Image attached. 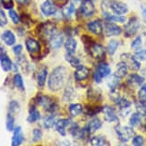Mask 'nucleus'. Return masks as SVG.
<instances>
[{
	"label": "nucleus",
	"mask_w": 146,
	"mask_h": 146,
	"mask_svg": "<svg viewBox=\"0 0 146 146\" xmlns=\"http://www.w3.org/2000/svg\"><path fill=\"white\" fill-rule=\"evenodd\" d=\"M66 71L64 66L56 67L48 77V88L52 92H56L64 86Z\"/></svg>",
	"instance_id": "1"
},
{
	"label": "nucleus",
	"mask_w": 146,
	"mask_h": 146,
	"mask_svg": "<svg viewBox=\"0 0 146 146\" xmlns=\"http://www.w3.org/2000/svg\"><path fill=\"white\" fill-rule=\"evenodd\" d=\"M110 66L106 64V63H101L100 64L96 70L94 72V74H93V78H94V81L97 82V84H100L101 82V81L103 80V78L107 77L108 75H110Z\"/></svg>",
	"instance_id": "2"
},
{
	"label": "nucleus",
	"mask_w": 146,
	"mask_h": 146,
	"mask_svg": "<svg viewBox=\"0 0 146 146\" xmlns=\"http://www.w3.org/2000/svg\"><path fill=\"white\" fill-rule=\"evenodd\" d=\"M116 133L119 138V140L123 143L128 142L135 135L134 130L131 127H129V126H121V125L116 126Z\"/></svg>",
	"instance_id": "3"
},
{
	"label": "nucleus",
	"mask_w": 146,
	"mask_h": 146,
	"mask_svg": "<svg viewBox=\"0 0 146 146\" xmlns=\"http://www.w3.org/2000/svg\"><path fill=\"white\" fill-rule=\"evenodd\" d=\"M90 53L95 59L101 60L105 58L106 49L102 45H100V44L94 43V44H92L90 47Z\"/></svg>",
	"instance_id": "4"
},
{
	"label": "nucleus",
	"mask_w": 146,
	"mask_h": 146,
	"mask_svg": "<svg viewBox=\"0 0 146 146\" xmlns=\"http://www.w3.org/2000/svg\"><path fill=\"white\" fill-rule=\"evenodd\" d=\"M139 22L136 18H132L129 20V22L126 23L125 26V34L126 37H132L134 36L139 29Z\"/></svg>",
	"instance_id": "5"
},
{
	"label": "nucleus",
	"mask_w": 146,
	"mask_h": 146,
	"mask_svg": "<svg viewBox=\"0 0 146 146\" xmlns=\"http://www.w3.org/2000/svg\"><path fill=\"white\" fill-rule=\"evenodd\" d=\"M95 12V7L92 0H82L81 4V13L85 17H91Z\"/></svg>",
	"instance_id": "6"
},
{
	"label": "nucleus",
	"mask_w": 146,
	"mask_h": 146,
	"mask_svg": "<svg viewBox=\"0 0 146 146\" xmlns=\"http://www.w3.org/2000/svg\"><path fill=\"white\" fill-rule=\"evenodd\" d=\"M40 9L42 14L45 16H51L56 13V6L53 0H46L41 5Z\"/></svg>",
	"instance_id": "7"
},
{
	"label": "nucleus",
	"mask_w": 146,
	"mask_h": 146,
	"mask_svg": "<svg viewBox=\"0 0 146 146\" xmlns=\"http://www.w3.org/2000/svg\"><path fill=\"white\" fill-rule=\"evenodd\" d=\"M110 8L111 10L117 15H125L128 12V6L125 3L119 2V1H113L110 3Z\"/></svg>",
	"instance_id": "8"
},
{
	"label": "nucleus",
	"mask_w": 146,
	"mask_h": 146,
	"mask_svg": "<svg viewBox=\"0 0 146 146\" xmlns=\"http://www.w3.org/2000/svg\"><path fill=\"white\" fill-rule=\"evenodd\" d=\"M121 58L123 59V61L129 67H131L134 70H138L141 67V64L140 61H138L134 56H131L130 54H123V56H121Z\"/></svg>",
	"instance_id": "9"
},
{
	"label": "nucleus",
	"mask_w": 146,
	"mask_h": 146,
	"mask_svg": "<svg viewBox=\"0 0 146 146\" xmlns=\"http://www.w3.org/2000/svg\"><path fill=\"white\" fill-rule=\"evenodd\" d=\"M24 140V136L21 126H17L14 130V135L12 137V146H20Z\"/></svg>",
	"instance_id": "10"
},
{
	"label": "nucleus",
	"mask_w": 146,
	"mask_h": 146,
	"mask_svg": "<svg viewBox=\"0 0 146 146\" xmlns=\"http://www.w3.org/2000/svg\"><path fill=\"white\" fill-rule=\"evenodd\" d=\"M122 33V29L117 24L112 23H108L105 25V33L107 36H117Z\"/></svg>",
	"instance_id": "11"
},
{
	"label": "nucleus",
	"mask_w": 146,
	"mask_h": 146,
	"mask_svg": "<svg viewBox=\"0 0 146 146\" xmlns=\"http://www.w3.org/2000/svg\"><path fill=\"white\" fill-rule=\"evenodd\" d=\"M90 74V70L89 68L84 66H79L76 67V70L74 72V78L76 81H84L85 80Z\"/></svg>",
	"instance_id": "12"
},
{
	"label": "nucleus",
	"mask_w": 146,
	"mask_h": 146,
	"mask_svg": "<svg viewBox=\"0 0 146 146\" xmlns=\"http://www.w3.org/2000/svg\"><path fill=\"white\" fill-rule=\"evenodd\" d=\"M87 28L91 33H92L93 34H96V35L101 34L103 31L102 23H101V22L100 20H95V21L90 22L87 25Z\"/></svg>",
	"instance_id": "13"
},
{
	"label": "nucleus",
	"mask_w": 146,
	"mask_h": 146,
	"mask_svg": "<svg viewBox=\"0 0 146 146\" xmlns=\"http://www.w3.org/2000/svg\"><path fill=\"white\" fill-rule=\"evenodd\" d=\"M104 117L108 122H118V117L115 110L110 106H106L103 109Z\"/></svg>",
	"instance_id": "14"
},
{
	"label": "nucleus",
	"mask_w": 146,
	"mask_h": 146,
	"mask_svg": "<svg viewBox=\"0 0 146 146\" xmlns=\"http://www.w3.org/2000/svg\"><path fill=\"white\" fill-rule=\"evenodd\" d=\"M69 125H70V120L66 118H63V119H59L58 121H56V124L54 126L56 130L58 131L62 136H65L66 129Z\"/></svg>",
	"instance_id": "15"
},
{
	"label": "nucleus",
	"mask_w": 146,
	"mask_h": 146,
	"mask_svg": "<svg viewBox=\"0 0 146 146\" xmlns=\"http://www.w3.org/2000/svg\"><path fill=\"white\" fill-rule=\"evenodd\" d=\"M49 43H50L51 48H53L55 49H58L63 45V43H64V36H63L61 33H56L49 39Z\"/></svg>",
	"instance_id": "16"
},
{
	"label": "nucleus",
	"mask_w": 146,
	"mask_h": 146,
	"mask_svg": "<svg viewBox=\"0 0 146 146\" xmlns=\"http://www.w3.org/2000/svg\"><path fill=\"white\" fill-rule=\"evenodd\" d=\"M127 72H128V66L126 65L124 61H121L117 65L116 71L114 75H115L116 77H117L118 79H120V78L125 77V76L127 74Z\"/></svg>",
	"instance_id": "17"
},
{
	"label": "nucleus",
	"mask_w": 146,
	"mask_h": 146,
	"mask_svg": "<svg viewBox=\"0 0 146 146\" xmlns=\"http://www.w3.org/2000/svg\"><path fill=\"white\" fill-rule=\"evenodd\" d=\"M101 125H102V122L100 121V119L98 117H94L88 123V125L85 126V128L88 130L90 134H92V133L99 130L101 127Z\"/></svg>",
	"instance_id": "18"
},
{
	"label": "nucleus",
	"mask_w": 146,
	"mask_h": 146,
	"mask_svg": "<svg viewBox=\"0 0 146 146\" xmlns=\"http://www.w3.org/2000/svg\"><path fill=\"white\" fill-rule=\"evenodd\" d=\"M25 45H26V48L28 51L31 54H35L38 53L40 51V44L37 40H33V39H28L25 42Z\"/></svg>",
	"instance_id": "19"
},
{
	"label": "nucleus",
	"mask_w": 146,
	"mask_h": 146,
	"mask_svg": "<svg viewBox=\"0 0 146 146\" xmlns=\"http://www.w3.org/2000/svg\"><path fill=\"white\" fill-rule=\"evenodd\" d=\"M38 103L48 111H52L54 110V103L52 102V100L47 96L39 97V99H38Z\"/></svg>",
	"instance_id": "20"
},
{
	"label": "nucleus",
	"mask_w": 146,
	"mask_h": 146,
	"mask_svg": "<svg viewBox=\"0 0 146 146\" xmlns=\"http://www.w3.org/2000/svg\"><path fill=\"white\" fill-rule=\"evenodd\" d=\"M0 65H1L4 71L8 72L12 69L13 63L7 55L2 54V55H0Z\"/></svg>",
	"instance_id": "21"
},
{
	"label": "nucleus",
	"mask_w": 146,
	"mask_h": 146,
	"mask_svg": "<svg viewBox=\"0 0 146 146\" xmlns=\"http://www.w3.org/2000/svg\"><path fill=\"white\" fill-rule=\"evenodd\" d=\"M1 38L7 46H12L15 43V36L11 31H5Z\"/></svg>",
	"instance_id": "22"
},
{
	"label": "nucleus",
	"mask_w": 146,
	"mask_h": 146,
	"mask_svg": "<svg viewBox=\"0 0 146 146\" xmlns=\"http://www.w3.org/2000/svg\"><path fill=\"white\" fill-rule=\"evenodd\" d=\"M115 102L119 107V109H120V110H121V112L128 110L130 109V107H131V102H130L128 100H126L125 98L117 97L115 100Z\"/></svg>",
	"instance_id": "23"
},
{
	"label": "nucleus",
	"mask_w": 146,
	"mask_h": 146,
	"mask_svg": "<svg viewBox=\"0 0 146 146\" xmlns=\"http://www.w3.org/2000/svg\"><path fill=\"white\" fill-rule=\"evenodd\" d=\"M144 82V78L142 77L141 75L136 74H132L128 77V82L129 84L134 85V86H139L142 85Z\"/></svg>",
	"instance_id": "24"
},
{
	"label": "nucleus",
	"mask_w": 146,
	"mask_h": 146,
	"mask_svg": "<svg viewBox=\"0 0 146 146\" xmlns=\"http://www.w3.org/2000/svg\"><path fill=\"white\" fill-rule=\"evenodd\" d=\"M65 47L67 53L74 54L76 50V48H77V42L73 38H68L65 43Z\"/></svg>",
	"instance_id": "25"
},
{
	"label": "nucleus",
	"mask_w": 146,
	"mask_h": 146,
	"mask_svg": "<svg viewBox=\"0 0 146 146\" xmlns=\"http://www.w3.org/2000/svg\"><path fill=\"white\" fill-rule=\"evenodd\" d=\"M40 118V114L39 112V110H36L35 108H31V110H30V113H29V116H28V122L30 123H34L36 121H38Z\"/></svg>",
	"instance_id": "26"
},
{
	"label": "nucleus",
	"mask_w": 146,
	"mask_h": 146,
	"mask_svg": "<svg viewBox=\"0 0 146 146\" xmlns=\"http://www.w3.org/2000/svg\"><path fill=\"white\" fill-rule=\"evenodd\" d=\"M69 112L72 117H76L82 112V107L81 104H71L69 106Z\"/></svg>",
	"instance_id": "27"
},
{
	"label": "nucleus",
	"mask_w": 146,
	"mask_h": 146,
	"mask_svg": "<svg viewBox=\"0 0 146 146\" xmlns=\"http://www.w3.org/2000/svg\"><path fill=\"white\" fill-rule=\"evenodd\" d=\"M47 76H48V71H47V69H41V70L39 72V74H38V77H37L38 84H39V86L42 87L44 84H45Z\"/></svg>",
	"instance_id": "28"
},
{
	"label": "nucleus",
	"mask_w": 146,
	"mask_h": 146,
	"mask_svg": "<svg viewBox=\"0 0 146 146\" xmlns=\"http://www.w3.org/2000/svg\"><path fill=\"white\" fill-rule=\"evenodd\" d=\"M118 46H119V42L117 40H111L109 42V44H108V47H107V49H108V52H109V54L111 55V56L115 54Z\"/></svg>",
	"instance_id": "29"
},
{
	"label": "nucleus",
	"mask_w": 146,
	"mask_h": 146,
	"mask_svg": "<svg viewBox=\"0 0 146 146\" xmlns=\"http://www.w3.org/2000/svg\"><path fill=\"white\" fill-rule=\"evenodd\" d=\"M105 18L108 21L110 22H117V23H125V17L122 16V15H110V14H106L104 15Z\"/></svg>",
	"instance_id": "30"
},
{
	"label": "nucleus",
	"mask_w": 146,
	"mask_h": 146,
	"mask_svg": "<svg viewBox=\"0 0 146 146\" xmlns=\"http://www.w3.org/2000/svg\"><path fill=\"white\" fill-rule=\"evenodd\" d=\"M90 143L92 146H104L105 145V139L100 135L92 136L90 139Z\"/></svg>",
	"instance_id": "31"
},
{
	"label": "nucleus",
	"mask_w": 146,
	"mask_h": 146,
	"mask_svg": "<svg viewBox=\"0 0 146 146\" xmlns=\"http://www.w3.org/2000/svg\"><path fill=\"white\" fill-rule=\"evenodd\" d=\"M5 125H6V129H7L8 131H14L15 130V118H14V116H13V114L8 113L7 117H6Z\"/></svg>",
	"instance_id": "32"
},
{
	"label": "nucleus",
	"mask_w": 146,
	"mask_h": 146,
	"mask_svg": "<svg viewBox=\"0 0 146 146\" xmlns=\"http://www.w3.org/2000/svg\"><path fill=\"white\" fill-rule=\"evenodd\" d=\"M75 11V6H74V3L72 2L69 5H67L66 6H65L64 9H63V14L66 17H70Z\"/></svg>",
	"instance_id": "33"
},
{
	"label": "nucleus",
	"mask_w": 146,
	"mask_h": 146,
	"mask_svg": "<svg viewBox=\"0 0 146 146\" xmlns=\"http://www.w3.org/2000/svg\"><path fill=\"white\" fill-rule=\"evenodd\" d=\"M66 59L67 60L68 63H70V64L73 66H75V67H77L80 66V60L76 58L75 56H74L73 54L71 53H67L66 55Z\"/></svg>",
	"instance_id": "34"
},
{
	"label": "nucleus",
	"mask_w": 146,
	"mask_h": 146,
	"mask_svg": "<svg viewBox=\"0 0 146 146\" xmlns=\"http://www.w3.org/2000/svg\"><path fill=\"white\" fill-rule=\"evenodd\" d=\"M14 82H15V85L19 89V90H21L22 92L24 91L23 80V77L21 76V74H16L15 75V77H14Z\"/></svg>",
	"instance_id": "35"
},
{
	"label": "nucleus",
	"mask_w": 146,
	"mask_h": 146,
	"mask_svg": "<svg viewBox=\"0 0 146 146\" xmlns=\"http://www.w3.org/2000/svg\"><path fill=\"white\" fill-rule=\"evenodd\" d=\"M141 115L138 112L134 113L131 116L130 119H129V123L131 125V126H137L139 125V124L141 123Z\"/></svg>",
	"instance_id": "36"
},
{
	"label": "nucleus",
	"mask_w": 146,
	"mask_h": 146,
	"mask_svg": "<svg viewBox=\"0 0 146 146\" xmlns=\"http://www.w3.org/2000/svg\"><path fill=\"white\" fill-rule=\"evenodd\" d=\"M43 124L46 128H51L56 124V117L54 115H50V116L47 117L45 118V120H44Z\"/></svg>",
	"instance_id": "37"
},
{
	"label": "nucleus",
	"mask_w": 146,
	"mask_h": 146,
	"mask_svg": "<svg viewBox=\"0 0 146 146\" xmlns=\"http://www.w3.org/2000/svg\"><path fill=\"white\" fill-rule=\"evenodd\" d=\"M74 97V89L71 87V86H69L66 89V91H65V93H64V100H73Z\"/></svg>",
	"instance_id": "38"
},
{
	"label": "nucleus",
	"mask_w": 146,
	"mask_h": 146,
	"mask_svg": "<svg viewBox=\"0 0 146 146\" xmlns=\"http://www.w3.org/2000/svg\"><path fill=\"white\" fill-rule=\"evenodd\" d=\"M70 134L74 137H80L81 138V134H82V129L79 128V126L77 125H73L70 127Z\"/></svg>",
	"instance_id": "39"
},
{
	"label": "nucleus",
	"mask_w": 146,
	"mask_h": 146,
	"mask_svg": "<svg viewBox=\"0 0 146 146\" xmlns=\"http://www.w3.org/2000/svg\"><path fill=\"white\" fill-rule=\"evenodd\" d=\"M138 98L141 102L146 103V84H143L138 92Z\"/></svg>",
	"instance_id": "40"
},
{
	"label": "nucleus",
	"mask_w": 146,
	"mask_h": 146,
	"mask_svg": "<svg viewBox=\"0 0 146 146\" xmlns=\"http://www.w3.org/2000/svg\"><path fill=\"white\" fill-rule=\"evenodd\" d=\"M20 110V105L15 100H12L11 102L9 103V113L14 114L19 111Z\"/></svg>",
	"instance_id": "41"
},
{
	"label": "nucleus",
	"mask_w": 146,
	"mask_h": 146,
	"mask_svg": "<svg viewBox=\"0 0 146 146\" xmlns=\"http://www.w3.org/2000/svg\"><path fill=\"white\" fill-rule=\"evenodd\" d=\"M136 110L141 116H146V103L139 101L136 104Z\"/></svg>",
	"instance_id": "42"
},
{
	"label": "nucleus",
	"mask_w": 146,
	"mask_h": 146,
	"mask_svg": "<svg viewBox=\"0 0 146 146\" xmlns=\"http://www.w3.org/2000/svg\"><path fill=\"white\" fill-rule=\"evenodd\" d=\"M134 56L138 61H144V60H146V50L145 49L138 50V51L135 54Z\"/></svg>",
	"instance_id": "43"
},
{
	"label": "nucleus",
	"mask_w": 146,
	"mask_h": 146,
	"mask_svg": "<svg viewBox=\"0 0 146 146\" xmlns=\"http://www.w3.org/2000/svg\"><path fill=\"white\" fill-rule=\"evenodd\" d=\"M133 145L134 146H143L144 145V139L141 135H136L133 139Z\"/></svg>",
	"instance_id": "44"
},
{
	"label": "nucleus",
	"mask_w": 146,
	"mask_h": 146,
	"mask_svg": "<svg viewBox=\"0 0 146 146\" xmlns=\"http://www.w3.org/2000/svg\"><path fill=\"white\" fill-rule=\"evenodd\" d=\"M42 137V132L39 128H35L33 131V142H38L40 141Z\"/></svg>",
	"instance_id": "45"
},
{
	"label": "nucleus",
	"mask_w": 146,
	"mask_h": 146,
	"mask_svg": "<svg viewBox=\"0 0 146 146\" xmlns=\"http://www.w3.org/2000/svg\"><path fill=\"white\" fill-rule=\"evenodd\" d=\"M9 16L11 18V20L13 21V23L17 24L19 23V22H20V18H19V15H17V13L15 11V10H9Z\"/></svg>",
	"instance_id": "46"
},
{
	"label": "nucleus",
	"mask_w": 146,
	"mask_h": 146,
	"mask_svg": "<svg viewBox=\"0 0 146 146\" xmlns=\"http://www.w3.org/2000/svg\"><path fill=\"white\" fill-rule=\"evenodd\" d=\"M141 45H142V38L140 36H138V37L135 38V40L132 42L131 48L133 49H138L139 48L141 47Z\"/></svg>",
	"instance_id": "47"
},
{
	"label": "nucleus",
	"mask_w": 146,
	"mask_h": 146,
	"mask_svg": "<svg viewBox=\"0 0 146 146\" xmlns=\"http://www.w3.org/2000/svg\"><path fill=\"white\" fill-rule=\"evenodd\" d=\"M7 23V19H6L5 14L3 10L0 9V27H3Z\"/></svg>",
	"instance_id": "48"
},
{
	"label": "nucleus",
	"mask_w": 146,
	"mask_h": 146,
	"mask_svg": "<svg viewBox=\"0 0 146 146\" xmlns=\"http://www.w3.org/2000/svg\"><path fill=\"white\" fill-rule=\"evenodd\" d=\"M13 50H14V53L16 56H20L22 51H23V46L22 45H16L13 48Z\"/></svg>",
	"instance_id": "49"
},
{
	"label": "nucleus",
	"mask_w": 146,
	"mask_h": 146,
	"mask_svg": "<svg viewBox=\"0 0 146 146\" xmlns=\"http://www.w3.org/2000/svg\"><path fill=\"white\" fill-rule=\"evenodd\" d=\"M5 8L10 9L13 6V0H0Z\"/></svg>",
	"instance_id": "50"
},
{
	"label": "nucleus",
	"mask_w": 146,
	"mask_h": 146,
	"mask_svg": "<svg viewBox=\"0 0 146 146\" xmlns=\"http://www.w3.org/2000/svg\"><path fill=\"white\" fill-rule=\"evenodd\" d=\"M16 1L19 3V4H22V5H24V4H27L30 0H16Z\"/></svg>",
	"instance_id": "51"
},
{
	"label": "nucleus",
	"mask_w": 146,
	"mask_h": 146,
	"mask_svg": "<svg viewBox=\"0 0 146 146\" xmlns=\"http://www.w3.org/2000/svg\"><path fill=\"white\" fill-rule=\"evenodd\" d=\"M142 15H143V19L146 21V7H144L143 9V11H142Z\"/></svg>",
	"instance_id": "52"
},
{
	"label": "nucleus",
	"mask_w": 146,
	"mask_h": 146,
	"mask_svg": "<svg viewBox=\"0 0 146 146\" xmlns=\"http://www.w3.org/2000/svg\"><path fill=\"white\" fill-rule=\"evenodd\" d=\"M60 146H71V144H70V143H69V142H67V141H65V142L61 143Z\"/></svg>",
	"instance_id": "53"
},
{
	"label": "nucleus",
	"mask_w": 146,
	"mask_h": 146,
	"mask_svg": "<svg viewBox=\"0 0 146 146\" xmlns=\"http://www.w3.org/2000/svg\"><path fill=\"white\" fill-rule=\"evenodd\" d=\"M118 146H128L127 144H125V143H122V144H119Z\"/></svg>",
	"instance_id": "54"
},
{
	"label": "nucleus",
	"mask_w": 146,
	"mask_h": 146,
	"mask_svg": "<svg viewBox=\"0 0 146 146\" xmlns=\"http://www.w3.org/2000/svg\"><path fill=\"white\" fill-rule=\"evenodd\" d=\"M58 1H66V0H58Z\"/></svg>",
	"instance_id": "55"
}]
</instances>
